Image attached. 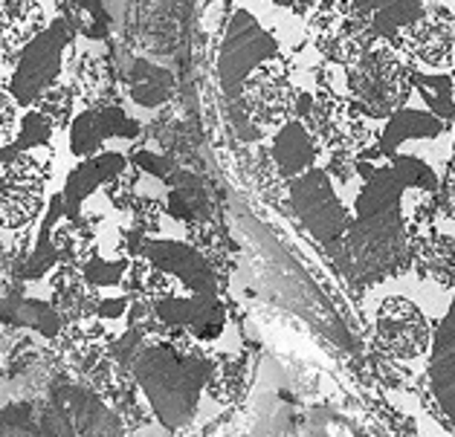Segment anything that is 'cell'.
I'll return each instance as SVG.
<instances>
[{"label":"cell","mask_w":455,"mask_h":437,"mask_svg":"<svg viewBox=\"0 0 455 437\" xmlns=\"http://www.w3.org/2000/svg\"><path fill=\"white\" fill-rule=\"evenodd\" d=\"M354 6L360 9L365 27L377 41L403 55L429 9L427 0H354Z\"/></svg>","instance_id":"30bf717a"},{"label":"cell","mask_w":455,"mask_h":437,"mask_svg":"<svg viewBox=\"0 0 455 437\" xmlns=\"http://www.w3.org/2000/svg\"><path fill=\"white\" fill-rule=\"evenodd\" d=\"M415 67L403 52L377 41L360 61L348 67L316 61L310 64V78L339 96L351 99L363 114L377 122L392 119L415 99Z\"/></svg>","instance_id":"3957f363"},{"label":"cell","mask_w":455,"mask_h":437,"mask_svg":"<svg viewBox=\"0 0 455 437\" xmlns=\"http://www.w3.org/2000/svg\"><path fill=\"white\" fill-rule=\"evenodd\" d=\"M0 18L15 55L50 27V15L41 0H0Z\"/></svg>","instance_id":"8fae6325"},{"label":"cell","mask_w":455,"mask_h":437,"mask_svg":"<svg viewBox=\"0 0 455 437\" xmlns=\"http://www.w3.org/2000/svg\"><path fill=\"white\" fill-rule=\"evenodd\" d=\"M455 145L447 119L412 99L383 122L380 142L357 156L348 226L331 264L357 296L412 273L415 246L438 203Z\"/></svg>","instance_id":"6da1fadb"},{"label":"cell","mask_w":455,"mask_h":437,"mask_svg":"<svg viewBox=\"0 0 455 437\" xmlns=\"http://www.w3.org/2000/svg\"><path fill=\"white\" fill-rule=\"evenodd\" d=\"M441 316H429L415 298L388 293L377 301L371 316V336L380 360L397 368L409 383H424L432 339Z\"/></svg>","instance_id":"277c9868"},{"label":"cell","mask_w":455,"mask_h":437,"mask_svg":"<svg viewBox=\"0 0 455 437\" xmlns=\"http://www.w3.org/2000/svg\"><path fill=\"white\" fill-rule=\"evenodd\" d=\"M377 44L354 0H319L307 15V50L316 61L348 67Z\"/></svg>","instance_id":"52a82bcc"},{"label":"cell","mask_w":455,"mask_h":437,"mask_svg":"<svg viewBox=\"0 0 455 437\" xmlns=\"http://www.w3.org/2000/svg\"><path fill=\"white\" fill-rule=\"evenodd\" d=\"M252 362H224L209 354H188L163 339H146L128 368L122 400L140 406L146 420L165 432L201 429L215 414L235 406Z\"/></svg>","instance_id":"7a4b0ae2"},{"label":"cell","mask_w":455,"mask_h":437,"mask_svg":"<svg viewBox=\"0 0 455 437\" xmlns=\"http://www.w3.org/2000/svg\"><path fill=\"white\" fill-rule=\"evenodd\" d=\"M52 177V151H4L0 148V229L24 234L47 209Z\"/></svg>","instance_id":"5b68a950"},{"label":"cell","mask_w":455,"mask_h":437,"mask_svg":"<svg viewBox=\"0 0 455 437\" xmlns=\"http://www.w3.org/2000/svg\"><path fill=\"white\" fill-rule=\"evenodd\" d=\"M15 64V52L9 47V38H6V29H4V18H0V73H9Z\"/></svg>","instance_id":"4fadbf2b"},{"label":"cell","mask_w":455,"mask_h":437,"mask_svg":"<svg viewBox=\"0 0 455 437\" xmlns=\"http://www.w3.org/2000/svg\"><path fill=\"white\" fill-rule=\"evenodd\" d=\"M20 119H24V107H20V102L6 84H0V148H6V145L18 139Z\"/></svg>","instance_id":"7c38bea8"},{"label":"cell","mask_w":455,"mask_h":437,"mask_svg":"<svg viewBox=\"0 0 455 437\" xmlns=\"http://www.w3.org/2000/svg\"><path fill=\"white\" fill-rule=\"evenodd\" d=\"M140 122H134L122 105H91L79 107L68 128V142L73 156H96L105 151H122L128 154L137 148L140 139Z\"/></svg>","instance_id":"ba28073f"},{"label":"cell","mask_w":455,"mask_h":437,"mask_svg":"<svg viewBox=\"0 0 455 437\" xmlns=\"http://www.w3.org/2000/svg\"><path fill=\"white\" fill-rule=\"evenodd\" d=\"M424 388L429 391V400L435 406L438 417L455 432V290L450 293L447 310H443L435 328Z\"/></svg>","instance_id":"9c48e42d"},{"label":"cell","mask_w":455,"mask_h":437,"mask_svg":"<svg viewBox=\"0 0 455 437\" xmlns=\"http://www.w3.org/2000/svg\"><path fill=\"white\" fill-rule=\"evenodd\" d=\"M76 29L70 20L59 15L50 20V27L36 36L24 50L15 55L12 70L6 73V87L20 102V107H32L38 102V96L61 82L68 75V61L76 44Z\"/></svg>","instance_id":"8992f818"}]
</instances>
